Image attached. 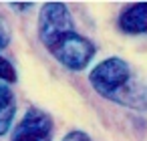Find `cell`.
I'll use <instances>...</instances> for the list:
<instances>
[{
    "label": "cell",
    "mask_w": 147,
    "mask_h": 141,
    "mask_svg": "<svg viewBox=\"0 0 147 141\" xmlns=\"http://www.w3.org/2000/svg\"><path fill=\"white\" fill-rule=\"evenodd\" d=\"M38 38L42 47L69 71H83L95 57L97 47L79 32L65 2H47L38 14Z\"/></svg>",
    "instance_id": "obj_1"
},
{
    "label": "cell",
    "mask_w": 147,
    "mask_h": 141,
    "mask_svg": "<svg viewBox=\"0 0 147 141\" xmlns=\"http://www.w3.org/2000/svg\"><path fill=\"white\" fill-rule=\"evenodd\" d=\"M89 83L103 99L111 103L139 113L147 111V87L121 57H109L95 65L89 75Z\"/></svg>",
    "instance_id": "obj_2"
},
{
    "label": "cell",
    "mask_w": 147,
    "mask_h": 141,
    "mask_svg": "<svg viewBox=\"0 0 147 141\" xmlns=\"http://www.w3.org/2000/svg\"><path fill=\"white\" fill-rule=\"evenodd\" d=\"M53 133H55L53 117L47 111L32 107L14 125L10 141H53Z\"/></svg>",
    "instance_id": "obj_3"
},
{
    "label": "cell",
    "mask_w": 147,
    "mask_h": 141,
    "mask_svg": "<svg viewBox=\"0 0 147 141\" xmlns=\"http://www.w3.org/2000/svg\"><path fill=\"white\" fill-rule=\"evenodd\" d=\"M125 34H147V2H135L127 6L117 20Z\"/></svg>",
    "instance_id": "obj_4"
},
{
    "label": "cell",
    "mask_w": 147,
    "mask_h": 141,
    "mask_svg": "<svg viewBox=\"0 0 147 141\" xmlns=\"http://www.w3.org/2000/svg\"><path fill=\"white\" fill-rule=\"evenodd\" d=\"M16 115V99L8 85L0 83V137L6 135L12 127Z\"/></svg>",
    "instance_id": "obj_5"
},
{
    "label": "cell",
    "mask_w": 147,
    "mask_h": 141,
    "mask_svg": "<svg viewBox=\"0 0 147 141\" xmlns=\"http://www.w3.org/2000/svg\"><path fill=\"white\" fill-rule=\"evenodd\" d=\"M18 75H16V69L14 65L4 59V57H0V81H4V83H16Z\"/></svg>",
    "instance_id": "obj_6"
},
{
    "label": "cell",
    "mask_w": 147,
    "mask_h": 141,
    "mask_svg": "<svg viewBox=\"0 0 147 141\" xmlns=\"http://www.w3.org/2000/svg\"><path fill=\"white\" fill-rule=\"evenodd\" d=\"M63 141H93V139H91L85 131H77V129H75V131H69V133L63 137Z\"/></svg>",
    "instance_id": "obj_7"
},
{
    "label": "cell",
    "mask_w": 147,
    "mask_h": 141,
    "mask_svg": "<svg viewBox=\"0 0 147 141\" xmlns=\"http://www.w3.org/2000/svg\"><path fill=\"white\" fill-rule=\"evenodd\" d=\"M8 43H10L8 28H6V24L2 22V18H0V51H2V49H6V47H8Z\"/></svg>",
    "instance_id": "obj_8"
},
{
    "label": "cell",
    "mask_w": 147,
    "mask_h": 141,
    "mask_svg": "<svg viewBox=\"0 0 147 141\" xmlns=\"http://www.w3.org/2000/svg\"><path fill=\"white\" fill-rule=\"evenodd\" d=\"M10 8H14V10H30L32 2H10Z\"/></svg>",
    "instance_id": "obj_9"
}]
</instances>
